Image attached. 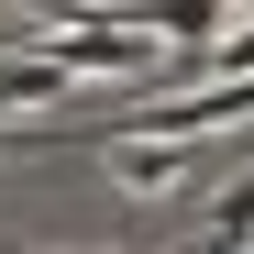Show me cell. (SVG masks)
I'll list each match as a JSON object with an SVG mask.
<instances>
[{"mask_svg":"<svg viewBox=\"0 0 254 254\" xmlns=\"http://www.w3.org/2000/svg\"><path fill=\"white\" fill-rule=\"evenodd\" d=\"M56 89H77V77L33 45V56H0V111H33V100H56Z\"/></svg>","mask_w":254,"mask_h":254,"instance_id":"6da1fadb","label":"cell"}]
</instances>
